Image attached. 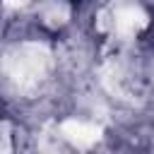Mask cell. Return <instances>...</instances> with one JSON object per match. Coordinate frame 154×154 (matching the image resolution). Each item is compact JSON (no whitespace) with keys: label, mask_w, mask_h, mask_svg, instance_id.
I'll use <instances>...</instances> for the list:
<instances>
[{"label":"cell","mask_w":154,"mask_h":154,"mask_svg":"<svg viewBox=\"0 0 154 154\" xmlns=\"http://www.w3.org/2000/svg\"><path fill=\"white\" fill-rule=\"evenodd\" d=\"M60 130L77 147H89V144H94L99 140V128H94V125H89L84 120H65Z\"/></svg>","instance_id":"cell-1"}]
</instances>
